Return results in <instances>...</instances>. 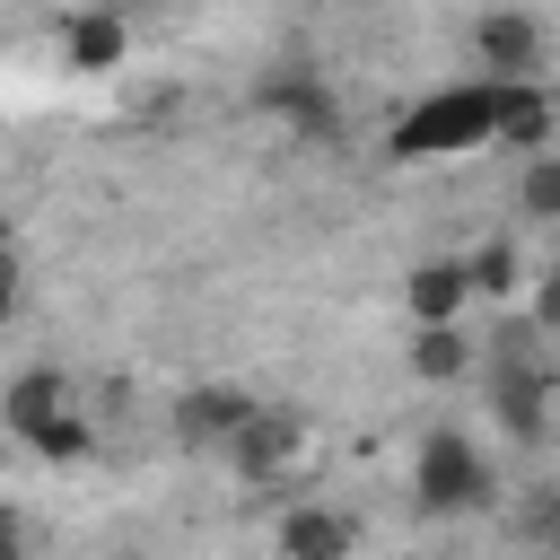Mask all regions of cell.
<instances>
[{
    "label": "cell",
    "instance_id": "obj_13",
    "mask_svg": "<svg viewBox=\"0 0 560 560\" xmlns=\"http://www.w3.org/2000/svg\"><path fill=\"white\" fill-rule=\"evenodd\" d=\"M472 368V341L455 332V324H411V376H429V385H455Z\"/></svg>",
    "mask_w": 560,
    "mask_h": 560
},
{
    "label": "cell",
    "instance_id": "obj_1",
    "mask_svg": "<svg viewBox=\"0 0 560 560\" xmlns=\"http://www.w3.org/2000/svg\"><path fill=\"white\" fill-rule=\"evenodd\" d=\"M481 385H490L499 438L542 446L551 402H560V350H551V332H542L534 315H525V324H499V332H490V359H481Z\"/></svg>",
    "mask_w": 560,
    "mask_h": 560
},
{
    "label": "cell",
    "instance_id": "obj_18",
    "mask_svg": "<svg viewBox=\"0 0 560 560\" xmlns=\"http://www.w3.org/2000/svg\"><path fill=\"white\" fill-rule=\"evenodd\" d=\"M534 324H542V332L560 341V262H551V271L534 280Z\"/></svg>",
    "mask_w": 560,
    "mask_h": 560
},
{
    "label": "cell",
    "instance_id": "obj_12",
    "mask_svg": "<svg viewBox=\"0 0 560 560\" xmlns=\"http://www.w3.org/2000/svg\"><path fill=\"white\" fill-rule=\"evenodd\" d=\"M402 298H411V324H455L472 306V271L464 262H411Z\"/></svg>",
    "mask_w": 560,
    "mask_h": 560
},
{
    "label": "cell",
    "instance_id": "obj_15",
    "mask_svg": "<svg viewBox=\"0 0 560 560\" xmlns=\"http://www.w3.org/2000/svg\"><path fill=\"white\" fill-rule=\"evenodd\" d=\"M464 271H472V298H490V306H499V298H516V245H508V236L472 245V254H464Z\"/></svg>",
    "mask_w": 560,
    "mask_h": 560
},
{
    "label": "cell",
    "instance_id": "obj_3",
    "mask_svg": "<svg viewBox=\"0 0 560 560\" xmlns=\"http://www.w3.org/2000/svg\"><path fill=\"white\" fill-rule=\"evenodd\" d=\"M490 499H499L490 455H481L464 429H429L420 455H411V508H420V516H472V508H490Z\"/></svg>",
    "mask_w": 560,
    "mask_h": 560
},
{
    "label": "cell",
    "instance_id": "obj_16",
    "mask_svg": "<svg viewBox=\"0 0 560 560\" xmlns=\"http://www.w3.org/2000/svg\"><path fill=\"white\" fill-rule=\"evenodd\" d=\"M516 201H525V219H551V228H560V158H525Z\"/></svg>",
    "mask_w": 560,
    "mask_h": 560
},
{
    "label": "cell",
    "instance_id": "obj_6",
    "mask_svg": "<svg viewBox=\"0 0 560 560\" xmlns=\"http://www.w3.org/2000/svg\"><path fill=\"white\" fill-rule=\"evenodd\" d=\"M228 464L254 481V490H280L298 464H306V411H289V402H262L245 429H236V446H228Z\"/></svg>",
    "mask_w": 560,
    "mask_h": 560
},
{
    "label": "cell",
    "instance_id": "obj_11",
    "mask_svg": "<svg viewBox=\"0 0 560 560\" xmlns=\"http://www.w3.org/2000/svg\"><path fill=\"white\" fill-rule=\"evenodd\" d=\"M122 52H131V18H122V9H79V18H61V61H70V70H122Z\"/></svg>",
    "mask_w": 560,
    "mask_h": 560
},
{
    "label": "cell",
    "instance_id": "obj_9",
    "mask_svg": "<svg viewBox=\"0 0 560 560\" xmlns=\"http://www.w3.org/2000/svg\"><path fill=\"white\" fill-rule=\"evenodd\" d=\"M262 402L245 394V385H192V394H175V438L184 446H236V429L254 420Z\"/></svg>",
    "mask_w": 560,
    "mask_h": 560
},
{
    "label": "cell",
    "instance_id": "obj_7",
    "mask_svg": "<svg viewBox=\"0 0 560 560\" xmlns=\"http://www.w3.org/2000/svg\"><path fill=\"white\" fill-rule=\"evenodd\" d=\"M79 411V394H70V376L61 368H18L9 376V394H0V420H9V438L18 446H35L52 420H70Z\"/></svg>",
    "mask_w": 560,
    "mask_h": 560
},
{
    "label": "cell",
    "instance_id": "obj_14",
    "mask_svg": "<svg viewBox=\"0 0 560 560\" xmlns=\"http://www.w3.org/2000/svg\"><path fill=\"white\" fill-rule=\"evenodd\" d=\"M508 525H516V542H525V551H542V560H560V481H542V490H525Z\"/></svg>",
    "mask_w": 560,
    "mask_h": 560
},
{
    "label": "cell",
    "instance_id": "obj_17",
    "mask_svg": "<svg viewBox=\"0 0 560 560\" xmlns=\"http://www.w3.org/2000/svg\"><path fill=\"white\" fill-rule=\"evenodd\" d=\"M88 446H96V429H88V411H70V420H52V429L35 438V455H44V464H79Z\"/></svg>",
    "mask_w": 560,
    "mask_h": 560
},
{
    "label": "cell",
    "instance_id": "obj_2",
    "mask_svg": "<svg viewBox=\"0 0 560 560\" xmlns=\"http://www.w3.org/2000/svg\"><path fill=\"white\" fill-rule=\"evenodd\" d=\"M499 140V79H464V88H438L420 96L402 122H394V158H464V149H490Z\"/></svg>",
    "mask_w": 560,
    "mask_h": 560
},
{
    "label": "cell",
    "instance_id": "obj_10",
    "mask_svg": "<svg viewBox=\"0 0 560 560\" xmlns=\"http://www.w3.org/2000/svg\"><path fill=\"white\" fill-rule=\"evenodd\" d=\"M271 542H280V560H350V551H359V516H341V508H315V499H306V508H289V516H280V534H271Z\"/></svg>",
    "mask_w": 560,
    "mask_h": 560
},
{
    "label": "cell",
    "instance_id": "obj_8",
    "mask_svg": "<svg viewBox=\"0 0 560 560\" xmlns=\"http://www.w3.org/2000/svg\"><path fill=\"white\" fill-rule=\"evenodd\" d=\"M551 131H560V96H551L542 79H525V88L499 79V140H490V149H508V158H551Z\"/></svg>",
    "mask_w": 560,
    "mask_h": 560
},
{
    "label": "cell",
    "instance_id": "obj_5",
    "mask_svg": "<svg viewBox=\"0 0 560 560\" xmlns=\"http://www.w3.org/2000/svg\"><path fill=\"white\" fill-rule=\"evenodd\" d=\"M472 52H481V79L525 88V79L551 70V26H542L534 9H481V18H472Z\"/></svg>",
    "mask_w": 560,
    "mask_h": 560
},
{
    "label": "cell",
    "instance_id": "obj_4",
    "mask_svg": "<svg viewBox=\"0 0 560 560\" xmlns=\"http://www.w3.org/2000/svg\"><path fill=\"white\" fill-rule=\"evenodd\" d=\"M254 105H262L289 140H306V149H332V140H341V105H332L324 70H306V61H271V70L254 79Z\"/></svg>",
    "mask_w": 560,
    "mask_h": 560
},
{
    "label": "cell",
    "instance_id": "obj_19",
    "mask_svg": "<svg viewBox=\"0 0 560 560\" xmlns=\"http://www.w3.org/2000/svg\"><path fill=\"white\" fill-rule=\"evenodd\" d=\"M105 9H131V0H105ZM140 9H149V0H140Z\"/></svg>",
    "mask_w": 560,
    "mask_h": 560
}]
</instances>
